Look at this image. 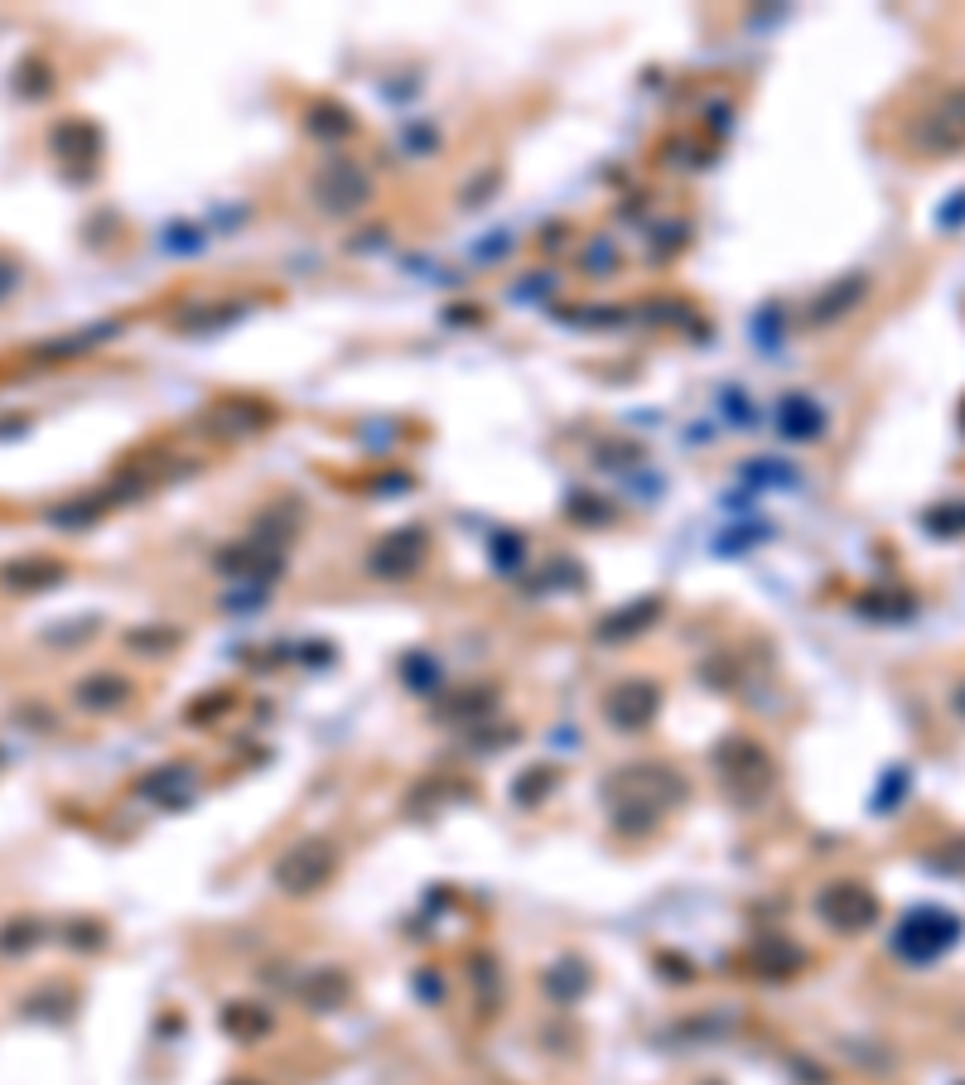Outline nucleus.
I'll return each mask as SVG.
<instances>
[{
  "label": "nucleus",
  "mask_w": 965,
  "mask_h": 1085,
  "mask_svg": "<svg viewBox=\"0 0 965 1085\" xmlns=\"http://www.w3.org/2000/svg\"><path fill=\"white\" fill-rule=\"evenodd\" d=\"M10 285H15V271H10V266L0 261V295H10Z\"/></svg>",
  "instance_id": "1"
}]
</instances>
